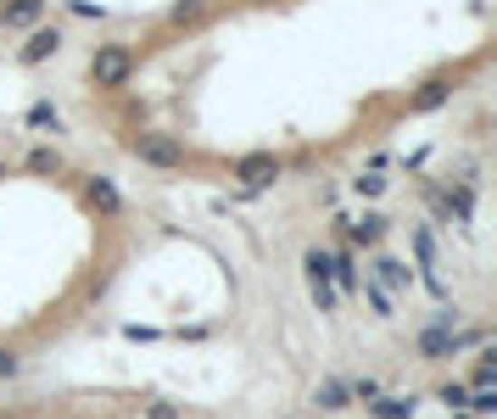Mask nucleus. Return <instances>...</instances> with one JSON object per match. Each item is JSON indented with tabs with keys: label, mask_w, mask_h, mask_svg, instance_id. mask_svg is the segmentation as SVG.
<instances>
[{
	"label": "nucleus",
	"mask_w": 497,
	"mask_h": 419,
	"mask_svg": "<svg viewBox=\"0 0 497 419\" xmlns=\"http://www.w3.org/2000/svg\"><path fill=\"white\" fill-rule=\"evenodd\" d=\"M0 419H190L162 397H51V403H0Z\"/></svg>",
	"instance_id": "7ed1b4c3"
},
{
	"label": "nucleus",
	"mask_w": 497,
	"mask_h": 419,
	"mask_svg": "<svg viewBox=\"0 0 497 419\" xmlns=\"http://www.w3.org/2000/svg\"><path fill=\"white\" fill-rule=\"evenodd\" d=\"M129 257V202L112 174L62 146L0 151V386L95 313Z\"/></svg>",
	"instance_id": "f03ea898"
},
{
	"label": "nucleus",
	"mask_w": 497,
	"mask_h": 419,
	"mask_svg": "<svg viewBox=\"0 0 497 419\" xmlns=\"http://www.w3.org/2000/svg\"><path fill=\"white\" fill-rule=\"evenodd\" d=\"M375 285H380L386 297H391V291H408V285H414V269L403 263V257H375Z\"/></svg>",
	"instance_id": "39448f33"
},
{
	"label": "nucleus",
	"mask_w": 497,
	"mask_h": 419,
	"mask_svg": "<svg viewBox=\"0 0 497 419\" xmlns=\"http://www.w3.org/2000/svg\"><path fill=\"white\" fill-rule=\"evenodd\" d=\"M51 6H56V0H0V51L17 45V56H23L28 40H34L40 28H51V23H45Z\"/></svg>",
	"instance_id": "20e7f679"
},
{
	"label": "nucleus",
	"mask_w": 497,
	"mask_h": 419,
	"mask_svg": "<svg viewBox=\"0 0 497 419\" xmlns=\"http://www.w3.org/2000/svg\"><path fill=\"white\" fill-rule=\"evenodd\" d=\"M497 0H162L79 62L90 123L162 179L274 190L442 112L486 68Z\"/></svg>",
	"instance_id": "f257e3e1"
}]
</instances>
